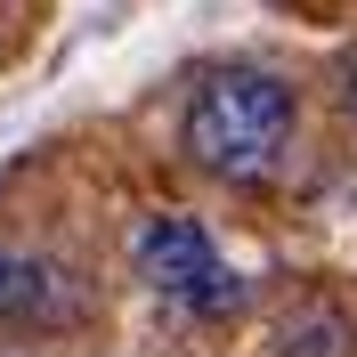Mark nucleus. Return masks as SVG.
Wrapping results in <instances>:
<instances>
[{
	"label": "nucleus",
	"instance_id": "f257e3e1",
	"mask_svg": "<svg viewBox=\"0 0 357 357\" xmlns=\"http://www.w3.org/2000/svg\"><path fill=\"white\" fill-rule=\"evenodd\" d=\"M292 130H301V98H292V82H276V73H260V66L203 73L195 98H187V114H178L187 162L211 171V178H227V187L276 178V162L292 155Z\"/></svg>",
	"mask_w": 357,
	"mask_h": 357
},
{
	"label": "nucleus",
	"instance_id": "f03ea898",
	"mask_svg": "<svg viewBox=\"0 0 357 357\" xmlns=\"http://www.w3.org/2000/svg\"><path fill=\"white\" fill-rule=\"evenodd\" d=\"M130 260H138V276H146V292H162V301H178V309L220 276V244H211L203 220H187V211H155V220L138 227Z\"/></svg>",
	"mask_w": 357,
	"mask_h": 357
},
{
	"label": "nucleus",
	"instance_id": "7ed1b4c3",
	"mask_svg": "<svg viewBox=\"0 0 357 357\" xmlns=\"http://www.w3.org/2000/svg\"><path fill=\"white\" fill-rule=\"evenodd\" d=\"M49 309H57V268L0 244V325H24V317H49Z\"/></svg>",
	"mask_w": 357,
	"mask_h": 357
}]
</instances>
